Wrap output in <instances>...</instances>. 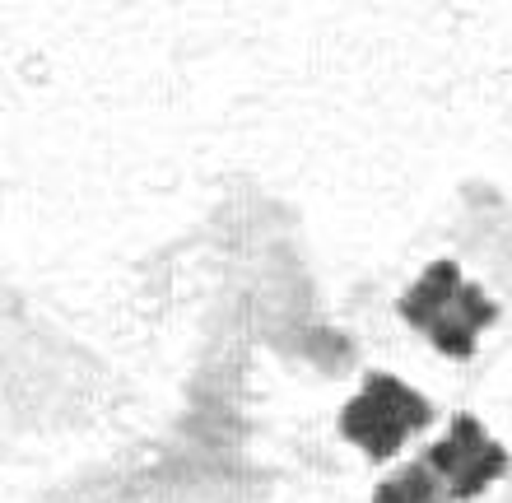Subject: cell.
<instances>
[{
    "label": "cell",
    "instance_id": "cell-1",
    "mask_svg": "<svg viewBox=\"0 0 512 503\" xmlns=\"http://www.w3.org/2000/svg\"><path fill=\"white\" fill-rule=\"evenodd\" d=\"M396 313L415 331H424L447 359H471L475 336L499 322V303L480 285L461 280L457 261H433L415 280V289L396 303Z\"/></svg>",
    "mask_w": 512,
    "mask_h": 503
},
{
    "label": "cell",
    "instance_id": "cell-2",
    "mask_svg": "<svg viewBox=\"0 0 512 503\" xmlns=\"http://www.w3.org/2000/svg\"><path fill=\"white\" fill-rule=\"evenodd\" d=\"M433 420V406L415 387H405L391 373H368L364 392L340 410V434L354 448H364L373 462H391L405 438Z\"/></svg>",
    "mask_w": 512,
    "mask_h": 503
},
{
    "label": "cell",
    "instance_id": "cell-3",
    "mask_svg": "<svg viewBox=\"0 0 512 503\" xmlns=\"http://www.w3.org/2000/svg\"><path fill=\"white\" fill-rule=\"evenodd\" d=\"M424 462L443 476L447 499H457V503L480 499L494 480L508 476V448L494 443L475 415H457V420H452V434H447L443 443H433V448L424 452Z\"/></svg>",
    "mask_w": 512,
    "mask_h": 503
},
{
    "label": "cell",
    "instance_id": "cell-4",
    "mask_svg": "<svg viewBox=\"0 0 512 503\" xmlns=\"http://www.w3.org/2000/svg\"><path fill=\"white\" fill-rule=\"evenodd\" d=\"M438 494H443V476L419 457L415 466H405L391 480H382L373 490V503H438Z\"/></svg>",
    "mask_w": 512,
    "mask_h": 503
}]
</instances>
